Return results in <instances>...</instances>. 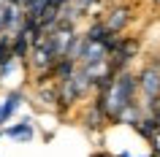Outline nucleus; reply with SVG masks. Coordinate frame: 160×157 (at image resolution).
I'll return each mask as SVG.
<instances>
[{
	"label": "nucleus",
	"mask_w": 160,
	"mask_h": 157,
	"mask_svg": "<svg viewBox=\"0 0 160 157\" xmlns=\"http://www.w3.org/2000/svg\"><path fill=\"white\" fill-rule=\"evenodd\" d=\"M19 100H22V95H19V92H14V95H11V98L6 100V103L0 106V122H6V119H8V116L14 114V111H17Z\"/></svg>",
	"instance_id": "nucleus-3"
},
{
	"label": "nucleus",
	"mask_w": 160,
	"mask_h": 157,
	"mask_svg": "<svg viewBox=\"0 0 160 157\" xmlns=\"http://www.w3.org/2000/svg\"><path fill=\"white\" fill-rule=\"evenodd\" d=\"M130 95H133V79L130 76H122L109 92V108L114 114H119L125 106H130Z\"/></svg>",
	"instance_id": "nucleus-1"
},
{
	"label": "nucleus",
	"mask_w": 160,
	"mask_h": 157,
	"mask_svg": "<svg viewBox=\"0 0 160 157\" xmlns=\"http://www.w3.org/2000/svg\"><path fill=\"white\" fill-rule=\"evenodd\" d=\"M144 90L149 92V95H155V92L160 90V76H158V71H147V73H144Z\"/></svg>",
	"instance_id": "nucleus-4"
},
{
	"label": "nucleus",
	"mask_w": 160,
	"mask_h": 157,
	"mask_svg": "<svg viewBox=\"0 0 160 157\" xmlns=\"http://www.w3.org/2000/svg\"><path fill=\"white\" fill-rule=\"evenodd\" d=\"M11 135V138H30V135H33V122H30V119H25V122H19L17 127H8V130H6Z\"/></svg>",
	"instance_id": "nucleus-2"
},
{
	"label": "nucleus",
	"mask_w": 160,
	"mask_h": 157,
	"mask_svg": "<svg viewBox=\"0 0 160 157\" xmlns=\"http://www.w3.org/2000/svg\"><path fill=\"white\" fill-rule=\"evenodd\" d=\"M92 157H111V155H92Z\"/></svg>",
	"instance_id": "nucleus-6"
},
{
	"label": "nucleus",
	"mask_w": 160,
	"mask_h": 157,
	"mask_svg": "<svg viewBox=\"0 0 160 157\" xmlns=\"http://www.w3.org/2000/svg\"><path fill=\"white\" fill-rule=\"evenodd\" d=\"M8 57H11V43H8V38H3L0 41V65H6Z\"/></svg>",
	"instance_id": "nucleus-5"
}]
</instances>
